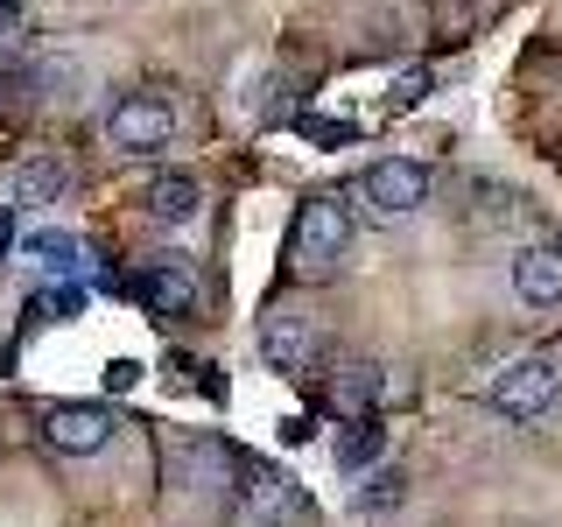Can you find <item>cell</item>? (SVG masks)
Wrapping results in <instances>:
<instances>
[{"label":"cell","mask_w":562,"mask_h":527,"mask_svg":"<svg viewBox=\"0 0 562 527\" xmlns=\"http://www.w3.org/2000/svg\"><path fill=\"white\" fill-rule=\"evenodd\" d=\"M70 190V162L57 148L49 155H29V162H14V204H57Z\"/></svg>","instance_id":"7c38bea8"},{"label":"cell","mask_w":562,"mask_h":527,"mask_svg":"<svg viewBox=\"0 0 562 527\" xmlns=\"http://www.w3.org/2000/svg\"><path fill=\"white\" fill-rule=\"evenodd\" d=\"M303 134H310V141H351L345 120H303Z\"/></svg>","instance_id":"ac0fdd59"},{"label":"cell","mask_w":562,"mask_h":527,"mask_svg":"<svg viewBox=\"0 0 562 527\" xmlns=\"http://www.w3.org/2000/svg\"><path fill=\"white\" fill-rule=\"evenodd\" d=\"M422 198H429V169L408 162V155L366 162V176H359V204L373 218H408V211H422Z\"/></svg>","instance_id":"8992f818"},{"label":"cell","mask_w":562,"mask_h":527,"mask_svg":"<svg viewBox=\"0 0 562 527\" xmlns=\"http://www.w3.org/2000/svg\"><path fill=\"white\" fill-rule=\"evenodd\" d=\"M239 506H246V520H260V527H289V520L310 514L303 485H295L289 471L260 464V457H239Z\"/></svg>","instance_id":"5b68a950"},{"label":"cell","mask_w":562,"mask_h":527,"mask_svg":"<svg viewBox=\"0 0 562 527\" xmlns=\"http://www.w3.org/2000/svg\"><path fill=\"white\" fill-rule=\"evenodd\" d=\"M380 366H366V359H351V366H338L330 373V408L338 415H373V401H380Z\"/></svg>","instance_id":"4fadbf2b"},{"label":"cell","mask_w":562,"mask_h":527,"mask_svg":"<svg viewBox=\"0 0 562 527\" xmlns=\"http://www.w3.org/2000/svg\"><path fill=\"white\" fill-rule=\"evenodd\" d=\"M35 422H43V444L57 450V457H92V450L113 444V429H120L99 401H49Z\"/></svg>","instance_id":"ba28073f"},{"label":"cell","mask_w":562,"mask_h":527,"mask_svg":"<svg viewBox=\"0 0 562 527\" xmlns=\"http://www.w3.org/2000/svg\"><path fill=\"white\" fill-rule=\"evenodd\" d=\"M14 29V0H0V35H8Z\"/></svg>","instance_id":"44dd1931"},{"label":"cell","mask_w":562,"mask_h":527,"mask_svg":"<svg viewBox=\"0 0 562 527\" xmlns=\"http://www.w3.org/2000/svg\"><path fill=\"white\" fill-rule=\"evenodd\" d=\"M22 254H29L43 274H70V268H78V239H70V233H57V225L29 233V239H22Z\"/></svg>","instance_id":"9a60e30c"},{"label":"cell","mask_w":562,"mask_h":527,"mask_svg":"<svg viewBox=\"0 0 562 527\" xmlns=\"http://www.w3.org/2000/svg\"><path fill=\"white\" fill-rule=\"evenodd\" d=\"M140 211L162 218V225H190L204 211V190L190 183V176H148V183H140Z\"/></svg>","instance_id":"8fae6325"},{"label":"cell","mask_w":562,"mask_h":527,"mask_svg":"<svg viewBox=\"0 0 562 527\" xmlns=\"http://www.w3.org/2000/svg\"><path fill=\"white\" fill-rule=\"evenodd\" d=\"M514 295H520V303H535V310L562 303V246L555 239H535V246H520V254H514Z\"/></svg>","instance_id":"30bf717a"},{"label":"cell","mask_w":562,"mask_h":527,"mask_svg":"<svg viewBox=\"0 0 562 527\" xmlns=\"http://www.w3.org/2000/svg\"><path fill=\"white\" fill-rule=\"evenodd\" d=\"M162 471H169V485L176 492H190V500H225V492H239V457L218 444V436H176L169 457H162Z\"/></svg>","instance_id":"3957f363"},{"label":"cell","mask_w":562,"mask_h":527,"mask_svg":"<svg viewBox=\"0 0 562 527\" xmlns=\"http://www.w3.org/2000/svg\"><path fill=\"white\" fill-rule=\"evenodd\" d=\"M380 450H386V429L373 415H351L345 422V436H338V471H366V464H380Z\"/></svg>","instance_id":"5bb4252c"},{"label":"cell","mask_w":562,"mask_h":527,"mask_svg":"<svg viewBox=\"0 0 562 527\" xmlns=\"http://www.w3.org/2000/svg\"><path fill=\"white\" fill-rule=\"evenodd\" d=\"M105 141H113L120 155H155L176 141V105L162 92H127L105 113Z\"/></svg>","instance_id":"277c9868"},{"label":"cell","mask_w":562,"mask_h":527,"mask_svg":"<svg viewBox=\"0 0 562 527\" xmlns=\"http://www.w3.org/2000/svg\"><path fill=\"white\" fill-rule=\"evenodd\" d=\"M140 380V366L134 359H120V366H105V386H134Z\"/></svg>","instance_id":"d6986e66"},{"label":"cell","mask_w":562,"mask_h":527,"mask_svg":"<svg viewBox=\"0 0 562 527\" xmlns=\"http://www.w3.org/2000/svg\"><path fill=\"white\" fill-rule=\"evenodd\" d=\"M134 289V303L140 310H155V316H190L198 310V274H190V260L183 254H155V260H140V274L127 281Z\"/></svg>","instance_id":"9c48e42d"},{"label":"cell","mask_w":562,"mask_h":527,"mask_svg":"<svg viewBox=\"0 0 562 527\" xmlns=\"http://www.w3.org/2000/svg\"><path fill=\"white\" fill-rule=\"evenodd\" d=\"M485 401H492L506 422H541V415L562 401V366L549 359V351H520L514 366H499V373H492Z\"/></svg>","instance_id":"7a4b0ae2"},{"label":"cell","mask_w":562,"mask_h":527,"mask_svg":"<svg viewBox=\"0 0 562 527\" xmlns=\"http://www.w3.org/2000/svg\"><path fill=\"white\" fill-rule=\"evenodd\" d=\"M422 92H429V70H401L394 78V105H415Z\"/></svg>","instance_id":"e0dca14e"},{"label":"cell","mask_w":562,"mask_h":527,"mask_svg":"<svg viewBox=\"0 0 562 527\" xmlns=\"http://www.w3.org/2000/svg\"><path fill=\"white\" fill-rule=\"evenodd\" d=\"M8 246H14V211L0 204V254H8Z\"/></svg>","instance_id":"ffe728a7"},{"label":"cell","mask_w":562,"mask_h":527,"mask_svg":"<svg viewBox=\"0 0 562 527\" xmlns=\"http://www.w3.org/2000/svg\"><path fill=\"white\" fill-rule=\"evenodd\" d=\"M401 500H408V479H401V471H373L366 492H359V514H394Z\"/></svg>","instance_id":"2e32d148"},{"label":"cell","mask_w":562,"mask_h":527,"mask_svg":"<svg viewBox=\"0 0 562 527\" xmlns=\"http://www.w3.org/2000/svg\"><path fill=\"white\" fill-rule=\"evenodd\" d=\"M345 246H351L345 198H303L295 204V225H289V274L295 281H324L345 260Z\"/></svg>","instance_id":"6da1fadb"},{"label":"cell","mask_w":562,"mask_h":527,"mask_svg":"<svg viewBox=\"0 0 562 527\" xmlns=\"http://www.w3.org/2000/svg\"><path fill=\"white\" fill-rule=\"evenodd\" d=\"M260 359L274 366V373H316L324 366V330L310 324L303 310H268L260 316Z\"/></svg>","instance_id":"52a82bcc"}]
</instances>
